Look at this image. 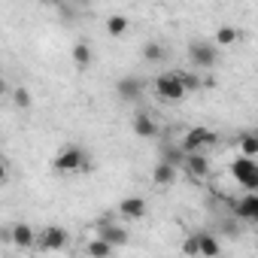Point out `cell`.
Instances as JSON below:
<instances>
[{
	"instance_id": "6da1fadb",
	"label": "cell",
	"mask_w": 258,
	"mask_h": 258,
	"mask_svg": "<svg viewBox=\"0 0 258 258\" xmlns=\"http://www.w3.org/2000/svg\"><path fill=\"white\" fill-rule=\"evenodd\" d=\"M52 167H55V173H85V170H91V161H88V155H85L82 146L70 143V146H64L55 155Z\"/></svg>"
},
{
	"instance_id": "7a4b0ae2",
	"label": "cell",
	"mask_w": 258,
	"mask_h": 258,
	"mask_svg": "<svg viewBox=\"0 0 258 258\" xmlns=\"http://www.w3.org/2000/svg\"><path fill=\"white\" fill-rule=\"evenodd\" d=\"M231 176L246 195H258V161L255 158H234L231 161Z\"/></svg>"
},
{
	"instance_id": "3957f363",
	"label": "cell",
	"mask_w": 258,
	"mask_h": 258,
	"mask_svg": "<svg viewBox=\"0 0 258 258\" xmlns=\"http://www.w3.org/2000/svg\"><path fill=\"white\" fill-rule=\"evenodd\" d=\"M216 143H219V137H216V131H210V127H191V131H185V137L179 140L185 155H198L204 149H213Z\"/></svg>"
},
{
	"instance_id": "277c9868",
	"label": "cell",
	"mask_w": 258,
	"mask_h": 258,
	"mask_svg": "<svg viewBox=\"0 0 258 258\" xmlns=\"http://www.w3.org/2000/svg\"><path fill=\"white\" fill-rule=\"evenodd\" d=\"M188 61L198 70H213L219 64V46L210 40H195V43H188Z\"/></svg>"
},
{
	"instance_id": "5b68a950",
	"label": "cell",
	"mask_w": 258,
	"mask_h": 258,
	"mask_svg": "<svg viewBox=\"0 0 258 258\" xmlns=\"http://www.w3.org/2000/svg\"><path fill=\"white\" fill-rule=\"evenodd\" d=\"M155 94H158L164 103H179L188 91H185V85H182L179 73L173 70V73H161V76L155 79Z\"/></svg>"
},
{
	"instance_id": "8992f818",
	"label": "cell",
	"mask_w": 258,
	"mask_h": 258,
	"mask_svg": "<svg viewBox=\"0 0 258 258\" xmlns=\"http://www.w3.org/2000/svg\"><path fill=\"white\" fill-rule=\"evenodd\" d=\"M94 228H97V237H100L103 243H109L112 249H118V246L127 243V231H124L121 225H115L112 216H100V219L94 222Z\"/></svg>"
},
{
	"instance_id": "52a82bcc",
	"label": "cell",
	"mask_w": 258,
	"mask_h": 258,
	"mask_svg": "<svg viewBox=\"0 0 258 258\" xmlns=\"http://www.w3.org/2000/svg\"><path fill=\"white\" fill-rule=\"evenodd\" d=\"M67 243H70V234H67L61 225H46V228L40 231V240H37V246L46 249V252H61Z\"/></svg>"
},
{
	"instance_id": "ba28073f",
	"label": "cell",
	"mask_w": 258,
	"mask_h": 258,
	"mask_svg": "<svg viewBox=\"0 0 258 258\" xmlns=\"http://www.w3.org/2000/svg\"><path fill=\"white\" fill-rule=\"evenodd\" d=\"M4 240L7 243H13V246H19V249H31V246H37V231L31 228V225H25V222H16L13 228H7L4 231Z\"/></svg>"
},
{
	"instance_id": "9c48e42d",
	"label": "cell",
	"mask_w": 258,
	"mask_h": 258,
	"mask_svg": "<svg viewBox=\"0 0 258 258\" xmlns=\"http://www.w3.org/2000/svg\"><path fill=\"white\" fill-rule=\"evenodd\" d=\"M115 94L124 100V103H137L143 94H146V82L140 76H121L115 82Z\"/></svg>"
},
{
	"instance_id": "30bf717a",
	"label": "cell",
	"mask_w": 258,
	"mask_h": 258,
	"mask_svg": "<svg viewBox=\"0 0 258 258\" xmlns=\"http://www.w3.org/2000/svg\"><path fill=\"white\" fill-rule=\"evenodd\" d=\"M146 213H149V204H146V198H140V195H131V198H124V201L118 204V216H121V219L140 222V219H146Z\"/></svg>"
},
{
	"instance_id": "8fae6325",
	"label": "cell",
	"mask_w": 258,
	"mask_h": 258,
	"mask_svg": "<svg viewBox=\"0 0 258 258\" xmlns=\"http://www.w3.org/2000/svg\"><path fill=\"white\" fill-rule=\"evenodd\" d=\"M231 213L237 222H255L258 219V195H243L240 201L231 204Z\"/></svg>"
},
{
	"instance_id": "7c38bea8",
	"label": "cell",
	"mask_w": 258,
	"mask_h": 258,
	"mask_svg": "<svg viewBox=\"0 0 258 258\" xmlns=\"http://www.w3.org/2000/svg\"><path fill=\"white\" fill-rule=\"evenodd\" d=\"M182 170H185L191 179H204V176H210V158H207L204 152L188 155V158H185V164H182Z\"/></svg>"
},
{
	"instance_id": "4fadbf2b",
	"label": "cell",
	"mask_w": 258,
	"mask_h": 258,
	"mask_svg": "<svg viewBox=\"0 0 258 258\" xmlns=\"http://www.w3.org/2000/svg\"><path fill=\"white\" fill-rule=\"evenodd\" d=\"M134 134L143 137V140H155L158 137V124H155V118L149 112H137L134 115Z\"/></svg>"
},
{
	"instance_id": "5bb4252c",
	"label": "cell",
	"mask_w": 258,
	"mask_h": 258,
	"mask_svg": "<svg viewBox=\"0 0 258 258\" xmlns=\"http://www.w3.org/2000/svg\"><path fill=\"white\" fill-rule=\"evenodd\" d=\"M195 237H198V243H201V255H204V258H219V255H222V243H219L216 234H210V231H198Z\"/></svg>"
},
{
	"instance_id": "9a60e30c",
	"label": "cell",
	"mask_w": 258,
	"mask_h": 258,
	"mask_svg": "<svg viewBox=\"0 0 258 258\" xmlns=\"http://www.w3.org/2000/svg\"><path fill=\"white\" fill-rule=\"evenodd\" d=\"M185 158H188V155L182 152V146H179V143H164V146H161V161H164V164H170V167L182 170Z\"/></svg>"
},
{
	"instance_id": "2e32d148",
	"label": "cell",
	"mask_w": 258,
	"mask_h": 258,
	"mask_svg": "<svg viewBox=\"0 0 258 258\" xmlns=\"http://www.w3.org/2000/svg\"><path fill=\"white\" fill-rule=\"evenodd\" d=\"M176 176H179V170H176V167H170V164H164V161H158V164H155V170H152V182H155V185H161V188L173 185V182H176Z\"/></svg>"
},
{
	"instance_id": "e0dca14e",
	"label": "cell",
	"mask_w": 258,
	"mask_h": 258,
	"mask_svg": "<svg viewBox=\"0 0 258 258\" xmlns=\"http://www.w3.org/2000/svg\"><path fill=\"white\" fill-rule=\"evenodd\" d=\"M237 146H240V155L243 158H255L258 155V131H243L237 137Z\"/></svg>"
},
{
	"instance_id": "ac0fdd59",
	"label": "cell",
	"mask_w": 258,
	"mask_h": 258,
	"mask_svg": "<svg viewBox=\"0 0 258 258\" xmlns=\"http://www.w3.org/2000/svg\"><path fill=\"white\" fill-rule=\"evenodd\" d=\"M140 55H143V61H149V64H161V61H164V46L155 43V40H149V43H143Z\"/></svg>"
},
{
	"instance_id": "d6986e66",
	"label": "cell",
	"mask_w": 258,
	"mask_h": 258,
	"mask_svg": "<svg viewBox=\"0 0 258 258\" xmlns=\"http://www.w3.org/2000/svg\"><path fill=\"white\" fill-rule=\"evenodd\" d=\"M237 37H240V34H237L231 25H222V28L216 31V40H213V43H216L219 49H225V46H234V43H237Z\"/></svg>"
},
{
	"instance_id": "ffe728a7",
	"label": "cell",
	"mask_w": 258,
	"mask_h": 258,
	"mask_svg": "<svg viewBox=\"0 0 258 258\" xmlns=\"http://www.w3.org/2000/svg\"><path fill=\"white\" fill-rule=\"evenodd\" d=\"M73 64L76 67H88L91 64V46L88 43H76L73 46Z\"/></svg>"
},
{
	"instance_id": "44dd1931",
	"label": "cell",
	"mask_w": 258,
	"mask_h": 258,
	"mask_svg": "<svg viewBox=\"0 0 258 258\" xmlns=\"http://www.w3.org/2000/svg\"><path fill=\"white\" fill-rule=\"evenodd\" d=\"M88 255H91V258H109V255H112V246L103 243L100 237H94V240L88 243Z\"/></svg>"
},
{
	"instance_id": "7402d4cb",
	"label": "cell",
	"mask_w": 258,
	"mask_h": 258,
	"mask_svg": "<svg viewBox=\"0 0 258 258\" xmlns=\"http://www.w3.org/2000/svg\"><path fill=\"white\" fill-rule=\"evenodd\" d=\"M106 31H109L112 37H121V34L127 31V19H124V16H109V19H106Z\"/></svg>"
},
{
	"instance_id": "603a6c76",
	"label": "cell",
	"mask_w": 258,
	"mask_h": 258,
	"mask_svg": "<svg viewBox=\"0 0 258 258\" xmlns=\"http://www.w3.org/2000/svg\"><path fill=\"white\" fill-rule=\"evenodd\" d=\"M179 73V79H182V85H185V91H201V76L198 73H188V70H176Z\"/></svg>"
},
{
	"instance_id": "cb8c5ba5",
	"label": "cell",
	"mask_w": 258,
	"mask_h": 258,
	"mask_svg": "<svg viewBox=\"0 0 258 258\" xmlns=\"http://www.w3.org/2000/svg\"><path fill=\"white\" fill-rule=\"evenodd\" d=\"M13 103L22 106V109H28V106H31V91H28V88H16V91H13Z\"/></svg>"
},
{
	"instance_id": "d4e9b609",
	"label": "cell",
	"mask_w": 258,
	"mask_h": 258,
	"mask_svg": "<svg viewBox=\"0 0 258 258\" xmlns=\"http://www.w3.org/2000/svg\"><path fill=\"white\" fill-rule=\"evenodd\" d=\"M182 252H185L188 258H195V255H201V243H198V237H195V234H191V237H188V240L182 243Z\"/></svg>"
},
{
	"instance_id": "484cf974",
	"label": "cell",
	"mask_w": 258,
	"mask_h": 258,
	"mask_svg": "<svg viewBox=\"0 0 258 258\" xmlns=\"http://www.w3.org/2000/svg\"><path fill=\"white\" fill-rule=\"evenodd\" d=\"M252 225H258V219H255V222H252Z\"/></svg>"
}]
</instances>
